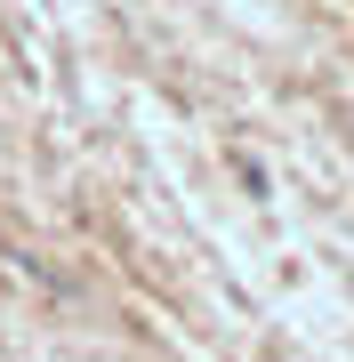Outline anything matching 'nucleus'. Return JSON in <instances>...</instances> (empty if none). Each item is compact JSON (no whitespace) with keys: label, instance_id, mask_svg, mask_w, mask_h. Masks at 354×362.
I'll list each match as a JSON object with an SVG mask.
<instances>
[]
</instances>
